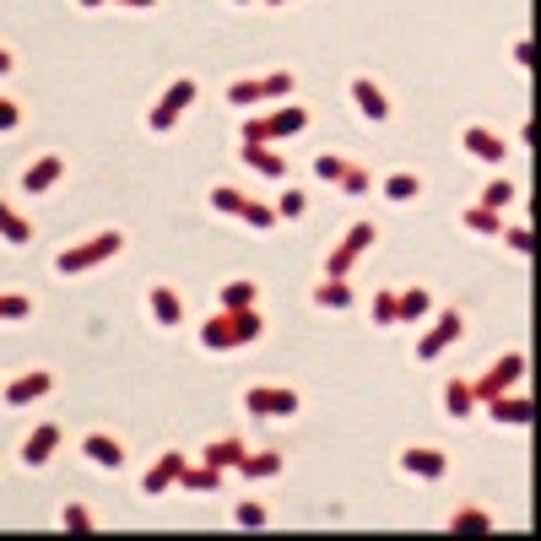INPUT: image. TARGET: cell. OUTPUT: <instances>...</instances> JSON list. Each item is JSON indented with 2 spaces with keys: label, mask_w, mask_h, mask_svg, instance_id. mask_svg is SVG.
Returning <instances> with one entry per match:
<instances>
[{
  "label": "cell",
  "mask_w": 541,
  "mask_h": 541,
  "mask_svg": "<svg viewBox=\"0 0 541 541\" xmlns=\"http://www.w3.org/2000/svg\"><path fill=\"white\" fill-rule=\"evenodd\" d=\"M260 331H266V325H260L255 303H249V309H217L201 325V347L206 352H233V347H249Z\"/></svg>",
  "instance_id": "1"
},
{
  "label": "cell",
  "mask_w": 541,
  "mask_h": 541,
  "mask_svg": "<svg viewBox=\"0 0 541 541\" xmlns=\"http://www.w3.org/2000/svg\"><path fill=\"white\" fill-rule=\"evenodd\" d=\"M120 249H125V233L120 228H103V233H92V239H82V244H65L60 255H55V271L60 276H82L92 266H103V260H114Z\"/></svg>",
  "instance_id": "2"
},
{
  "label": "cell",
  "mask_w": 541,
  "mask_h": 541,
  "mask_svg": "<svg viewBox=\"0 0 541 541\" xmlns=\"http://www.w3.org/2000/svg\"><path fill=\"white\" fill-rule=\"evenodd\" d=\"M520 379H525V352H520V347H509V352H498V358L487 363V374L471 379V395H477V401H487V395L520 390Z\"/></svg>",
  "instance_id": "3"
},
{
  "label": "cell",
  "mask_w": 541,
  "mask_h": 541,
  "mask_svg": "<svg viewBox=\"0 0 541 541\" xmlns=\"http://www.w3.org/2000/svg\"><path fill=\"white\" fill-rule=\"evenodd\" d=\"M195 98H201V87H195L190 76H174V82H168V92L152 103V114H147V130H152V136H168V130L179 125V114L190 109Z\"/></svg>",
  "instance_id": "4"
},
{
  "label": "cell",
  "mask_w": 541,
  "mask_h": 541,
  "mask_svg": "<svg viewBox=\"0 0 541 541\" xmlns=\"http://www.w3.org/2000/svg\"><path fill=\"white\" fill-rule=\"evenodd\" d=\"M244 412L255 417V422H266V417H293V412H298V390H287V385H249V390H244Z\"/></svg>",
  "instance_id": "5"
},
{
  "label": "cell",
  "mask_w": 541,
  "mask_h": 541,
  "mask_svg": "<svg viewBox=\"0 0 541 541\" xmlns=\"http://www.w3.org/2000/svg\"><path fill=\"white\" fill-rule=\"evenodd\" d=\"M460 336H466V314H460V309H444V314H439V325H433V331L417 341V363H439Z\"/></svg>",
  "instance_id": "6"
},
{
  "label": "cell",
  "mask_w": 541,
  "mask_h": 541,
  "mask_svg": "<svg viewBox=\"0 0 541 541\" xmlns=\"http://www.w3.org/2000/svg\"><path fill=\"white\" fill-rule=\"evenodd\" d=\"M460 152L477 157V163H487V168H504L509 141L498 136V130H487V125H466V130H460Z\"/></svg>",
  "instance_id": "7"
},
{
  "label": "cell",
  "mask_w": 541,
  "mask_h": 541,
  "mask_svg": "<svg viewBox=\"0 0 541 541\" xmlns=\"http://www.w3.org/2000/svg\"><path fill=\"white\" fill-rule=\"evenodd\" d=\"M487 417L498 422V428H531V395H520V390H504V395H487Z\"/></svg>",
  "instance_id": "8"
},
{
  "label": "cell",
  "mask_w": 541,
  "mask_h": 541,
  "mask_svg": "<svg viewBox=\"0 0 541 541\" xmlns=\"http://www.w3.org/2000/svg\"><path fill=\"white\" fill-rule=\"evenodd\" d=\"M401 471L417 482H439V477H450V460H444V450H433V444H412V450H401Z\"/></svg>",
  "instance_id": "9"
},
{
  "label": "cell",
  "mask_w": 541,
  "mask_h": 541,
  "mask_svg": "<svg viewBox=\"0 0 541 541\" xmlns=\"http://www.w3.org/2000/svg\"><path fill=\"white\" fill-rule=\"evenodd\" d=\"M55 390V374L49 368H33V374H17L11 385H0V401L6 406H28V401H44Z\"/></svg>",
  "instance_id": "10"
},
{
  "label": "cell",
  "mask_w": 541,
  "mask_h": 541,
  "mask_svg": "<svg viewBox=\"0 0 541 541\" xmlns=\"http://www.w3.org/2000/svg\"><path fill=\"white\" fill-rule=\"evenodd\" d=\"M352 103H358V114L374 120V125L390 120V98H385V87H379L374 76H352Z\"/></svg>",
  "instance_id": "11"
},
{
  "label": "cell",
  "mask_w": 541,
  "mask_h": 541,
  "mask_svg": "<svg viewBox=\"0 0 541 541\" xmlns=\"http://www.w3.org/2000/svg\"><path fill=\"white\" fill-rule=\"evenodd\" d=\"M55 450H60V428H55V422H38V428L28 433V439H22V466H49V460H55Z\"/></svg>",
  "instance_id": "12"
},
{
  "label": "cell",
  "mask_w": 541,
  "mask_h": 541,
  "mask_svg": "<svg viewBox=\"0 0 541 541\" xmlns=\"http://www.w3.org/2000/svg\"><path fill=\"white\" fill-rule=\"evenodd\" d=\"M184 460H190L184 450H168L163 460H152V471L141 477V493H147V498H157V493H168V487H179V471H184Z\"/></svg>",
  "instance_id": "13"
},
{
  "label": "cell",
  "mask_w": 541,
  "mask_h": 541,
  "mask_svg": "<svg viewBox=\"0 0 541 541\" xmlns=\"http://www.w3.org/2000/svg\"><path fill=\"white\" fill-rule=\"evenodd\" d=\"M60 174H65V157H60V152H44L38 163L22 168V190H28V195H44V190H55V184H60Z\"/></svg>",
  "instance_id": "14"
},
{
  "label": "cell",
  "mask_w": 541,
  "mask_h": 541,
  "mask_svg": "<svg viewBox=\"0 0 541 541\" xmlns=\"http://www.w3.org/2000/svg\"><path fill=\"white\" fill-rule=\"evenodd\" d=\"M82 455L92 460V466H103V471L125 466V444L114 439V433H82Z\"/></svg>",
  "instance_id": "15"
},
{
  "label": "cell",
  "mask_w": 541,
  "mask_h": 541,
  "mask_svg": "<svg viewBox=\"0 0 541 541\" xmlns=\"http://www.w3.org/2000/svg\"><path fill=\"white\" fill-rule=\"evenodd\" d=\"M428 314H433L428 287H401V293H395V325H417V320H428Z\"/></svg>",
  "instance_id": "16"
},
{
  "label": "cell",
  "mask_w": 541,
  "mask_h": 541,
  "mask_svg": "<svg viewBox=\"0 0 541 541\" xmlns=\"http://www.w3.org/2000/svg\"><path fill=\"white\" fill-rule=\"evenodd\" d=\"M147 309H152V320L163 325V331H179V325H184V303H179L174 287H152V293H147Z\"/></svg>",
  "instance_id": "17"
},
{
  "label": "cell",
  "mask_w": 541,
  "mask_h": 541,
  "mask_svg": "<svg viewBox=\"0 0 541 541\" xmlns=\"http://www.w3.org/2000/svg\"><path fill=\"white\" fill-rule=\"evenodd\" d=\"M303 125H309V109H303V103H282L276 114H266V141H287V136H298Z\"/></svg>",
  "instance_id": "18"
},
{
  "label": "cell",
  "mask_w": 541,
  "mask_h": 541,
  "mask_svg": "<svg viewBox=\"0 0 541 541\" xmlns=\"http://www.w3.org/2000/svg\"><path fill=\"white\" fill-rule=\"evenodd\" d=\"M179 487H184V493H217V487H222V471L206 466V460H201V466H195V460H184Z\"/></svg>",
  "instance_id": "19"
},
{
  "label": "cell",
  "mask_w": 541,
  "mask_h": 541,
  "mask_svg": "<svg viewBox=\"0 0 541 541\" xmlns=\"http://www.w3.org/2000/svg\"><path fill=\"white\" fill-rule=\"evenodd\" d=\"M239 157H244V168H255V174H266V179L282 174V157H276L266 141H239Z\"/></svg>",
  "instance_id": "20"
},
{
  "label": "cell",
  "mask_w": 541,
  "mask_h": 541,
  "mask_svg": "<svg viewBox=\"0 0 541 541\" xmlns=\"http://www.w3.org/2000/svg\"><path fill=\"white\" fill-rule=\"evenodd\" d=\"M460 222H466L477 239H498V233H504V211H487V206H466Z\"/></svg>",
  "instance_id": "21"
},
{
  "label": "cell",
  "mask_w": 541,
  "mask_h": 541,
  "mask_svg": "<svg viewBox=\"0 0 541 541\" xmlns=\"http://www.w3.org/2000/svg\"><path fill=\"white\" fill-rule=\"evenodd\" d=\"M450 531L455 536H487V531H493V514L477 509V504H466V509L450 514Z\"/></svg>",
  "instance_id": "22"
},
{
  "label": "cell",
  "mask_w": 541,
  "mask_h": 541,
  "mask_svg": "<svg viewBox=\"0 0 541 541\" xmlns=\"http://www.w3.org/2000/svg\"><path fill=\"white\" fill-rule=\"evenodd\" d=\"M255 298H260V287L249 282V276H233V282L217 287V303H222V309H249Z\"/></svg>",
  "instance_id": "23"
},
{
  "label": "cell",
  "mask_w": 541,
  "mask_h": 541,
  "mask_svg": "<svg viewBox=\"0 0 541 541\" xmlns=\"http://www.w3.org/2000/svg\"><path fill=\"white\" fill-rule=\"evenodd\" d=\"M314 303H320V309H352V287H347V276H325V282L314 287Z\"/></svg>",
  "instance_id": "24"
},
{
  "label": "cell",
  "mask_w": 541,
  "mask_h": 541,
  "mask_svg": "<svg viewBox=\"0 0 541 541\" xmlns=\"http://www.w3.org/2000/svg\"><path fill=\"white\" fill-rule=\"evenodd\" d=\"M444 412H450V417H471V412H477L471 379H450V385H444Z\"/></svg>",
  "instance_id": "25"
},
{
  "label": "cell",
  "mask_w": 541,
  "mask_h": 541,
  "mask_svg": "<svg viewBox=\"0 0 541 541\" xmlns=\"http://www.w3.org/2000/svg\"><path fill=\"white\" fill-rule=\"evenodd\" d=\"M0 239H6V244H33V222L17 217L6 201H0Z\"/></svg>",
  "instance_id": "26"
},
{
  "label": "cell",
  "mask_w": 541,
  "mask_h": 541,
  "mask_svg": "<svg viewBox=\"0 0 541 541\" xmlns=\"http://www.w3.org/2000/svg\"><path fill=\"white\" fill-rule=\"evenodd\" d=\"M201 460H206V466H217V471H233L244 460V439H217Z\"/></svg>",
  "instance_id": "27"
},
{
  "label": "cell",
  "mask_w": 541,
  "mask_h": 541,
  "mask_svg": "<svg viewBox=\"0 0 541 541\" xmlns=\"http://www.w3.org/2000/svg\"><path fill=\"white\" fill-rule=\"evenodd\" d=\"M379 190H385V201L401 206V201H417V195H422V179H417V174H385V184H379Z\"/></svg>",
  "instance_id": "28"
},
{
  "label": "cell",
  "mask_w": 541,
  "mask_h": 541,
  "mask_svg": "<svg viewBox=\"0 0 541 541\" xmlns=\"http://www.w3.org/2000/svg\"><path fill=\"white\" fill-rule=\"evenodd\" d=\"M233 471H239V477H276V471H282V455H276V450L249 455V450H244V460H239Z\"/></svg>",
  "instance_id": "29"
},
{
  "label": "cell",
  "mask_w": 541,
  "mask_h": 541,
  "mask_svg": "<svg viewBox=\"0 0 541 541\" xmlns=\"http://www.w3.org/2000/svg\"><path fill=\"white\" fill-rule=\"evenodd\" d=\"M514 195H520V184H514V179H487V190H482V201H477V206L504 211V206H514Z\"/></svg>",
  "instance_id": "30"
},
{
  "label": "cell",
  "mask_w": 541,
  "mask_h": 541,
  "mask_svg": "<svg viewBox=\"0 0 541 541\" xmlns=\"http://www.w3.org/2000/svg\"><path fill=\"white\" fill-rule=\"evenodd\" d=\"M336 190L341 195H368V190H374V174H368L363 163H347V168H341V179H336Z\"/></svg>",
  "instance_id": "31"
},
{
  "label": "cell",
  "mask_w": 541,
  "mask_h": 541,
  "mask_svg": "<svg viewBox=\"0 0 541 541\" xmlns=\"http://www.w3.org/2000/svg\"><path fill=\"white\" fill-rule=\"evenodd\" d=\"M233 217H244L255 233H271V228H276V211H271V206H260V201H249V195H244V206L233 211Z\"/></svg>",
  "instance_id": "32"
},
{
  "label": "cell",
  "mask_w": 541,
  "mask_h": 541,
  "mask_svg": "<svg viewBox=\"0 0 541 541\" xmlns=\"http://www.w3.org/2000/svg\"><path fill=\"white\" fill-rule=\"evenodd\" d=\"M0 320H11V325L33 320V298L28 293H0Z\"/></svg>",
  "instance_id": "33"
},
{
  "label": "cell",
  "mask_w": 541,
  "mask_h": 541,
  "mask_svg": "<svg viewBox=\"0 0 541 541\" xmlns=\"http://www.w3.org/2000/svg\"><path fill=\"white\" fill-rule=\"evenodd\" d=\"M233 525H239V531H260V525H271V514H266V504H255V498H249V504L233 509Z\"/></svg>",
  "instance_id": "34"
},
{
  "label": "cell",
  "mask_w": 541,
  "mask_h": 541,
  "mask_svg": "<svg viewBox=\"0 0 541 541\" xmlns=\"http://www.w3.org/2000/svg\"><path fill=\"white\" fill-rule=\"evenodd\" d=\"M374 244H379V228H374V222H358V228L341 239V249H347V255H363V249H374Z\"/></svg>",
  "instance_id": "35"
},
{
  "label": "cell",
  "mask_w": 541,
  "mask_h": 541,
  "mask_svg": "<svg viewBox=\"0 0 541 541\" xmlns=\"http://www.w3.org/2000/svg\"><path fill=\"white\" fill-rule=\"evenodd\" d=\"M228 103H233V109H255V103H266V98H260V82H249V76H239V82L228 87Z\"/></svg>",
  "instance_id": "36"
},
{
  "label": "cell",
  "mask_w": 541,
  "mask_h": 541,
  "mask_svg": "<svg viewBox=\"0 0 541 541\" xmlns=\"http://www.w3.org/2000/svg\"><path fill=\"white\" fill-rule=\"evenodd\" d=\"M60 531L87 536V531H92V514H87V504H65V509H60Z\"/></svg>",
  "instance_id": "37"
},
{
  "label": "cell",
  "mask_w": 541,
  "mask_h": 541,
  "mask_svg": "<svg viewBox=\"0 0 541 541\" xmlns=\"http://www.w3.org/2000/svg\"><path fill=\"white\" fill-rule=\"evenodd\" d=\"M303 206H309V195H303V190H282V201H276L271 211H276V222H298Z\"/></svg>",
  "instance_id": "38"
},
{
  "label": "cell",
  "mask_w": 541,
  "mask_h": 541,
  "mask_svg": "<svg viewBox=\"0 0 541 541\" xmlns=\"http://www.w3.org/2000/svg\"><path fill=\"white\" fill-rule=\"evenodd\" d=\"M293 92V71H271V76H260V98H287Z\"/></svg>",
  "instance_id": "39"
},
{
  "label": "cell",
  "mask_w": 541,
  "mask_h": 541,
  "mask_svg": "<svg viewBox=\"0 0 541 541\" xmlns=\"http://www.w3.org/2000/svg\"><path fill=\"white\" fill-rule=\"evenodd\" d=\"M374 325H395V287H385V293H374Z\"/></svg>",
  "instance_id": "40"
},
{
  "label": "cell",
  "mask_w": 541,
  "mask_h": 541,
  "mask_svg": "<svg viewBox=\"0 0 541 541\" xmlns=\"http://www.w3.org/2000/svg\"><path fill=\"white\" fill-rule=\"evenodd\" d=\"M341 168H347V157H336V152H320V157H314V174H320L325 184H336Z\"/></svg>",
  "instance_id": "41"
},
{
  "label": "cell",
  "mask_w": 541,
  "mask_h": 541,
  "mask_svg": "<svg viewBox=\"0 0 541 541\" xmlns=\"http://www.w3.org/2000/svg\"><path fill=\"white\" fill-rule=\"evenodd\" d=\"M352 266H358V255H347V249H341V244L331 249V255H325V276H347Z\"/></svg>",
  "instance_id": "42"
},
{
  "label": "cell",
  "mask_w": 541,
  "mask_h": 541,
  "mask_svg": "<svg viewBox=\"0 0 541 541\" xmlns=\"http://www.w3.org/2000/svg\"><path fill=\"white\" fill-rule=\"evenodd\" d=\"M498 239H509L514 255H531V228H509V222H504V233H498Z\"/></svg>",
  "instance_id": "43"
},
{
  "label": "cell",
  "mask_w": 541,
  "mask_h": 541,
  "mask_svg": "<svg viewBox=\"0 0 541 541\" xmlns=\"http://www.w3.org/2000/svg\"><path fill=\"white\" fill-rule=\"evenodd\" d=\"M211 206H217V211H239V206H244V195L222 184V190H211Z\"/></svg>",
  "instance_id": "44"
},
{
  "label": "cell",
  "mask_w": 541,
  "mask_h": 541,
  "mask_svg": "<svg viewBox=\"0 0 541 541\" xmlns=\"http://www.w3.org/2000/svg\"><path fill=\"white\" fill-rule=\"evenodd\" d=\"M22 125V109L11 98H0V130H17Z\"/></svg>",
  "instance_id": "45"
},
{
  "label": "cell",
  "mask_w": 541,
  "mask_h": 541,
  "mask_svg": "<svg viewBox=\"0 0 541 541\" xmlns=\"http://www.w3.org/2000/svg\"><path fill=\"white\" fill-rule=\"evenodd\" d=\"M11 65H17V60H11V49H0V76H11Z\"/></svg>",
  "instance_id": "46"
},
{
  "label": "cell",
  "mask_w": 541,
  "mask_h": 541,
  "mask_svg": "<svg viewBox=\"0 0 541 541\" xmlns=\"http://www.w3.org/2000/svg\"><path fill=\"white\" fill-rule=\"evenodd\" d=\"M120 6H152V0H120Z\"/></svg>",
  "instance_id": "47"
},
{
  "label": "cell",
  "mask_w": 541,
  "mask_h": 541,
  "mask_svg": "<svg viewBox=\"0 0 541 541\" xmlns=\"http://www.w3.org/2000/svg\"><path fill=\"white\" fill-rule=\"evenodd\" d=\"M76 6H103V0H76Z\"/></svg>",
  "instance_id": "48"
},
{
  "label": "cell",
  "mask_w": 541,
  "mask_h": 541,
  "mask_svg": "<svg viewBox=\"0 0 541 541\" xmlns=\"http://www.w3.org/2000/svg\"><path fill=\"white\" fill-rule=\"evenodd\" d=\"M271 6H287V0H271Z\"/></svg>",
  "instance_id": "49"
},
{
  "label": "cell",
  "mask_w": 541,
  "mask_h": 541,
  "mask_svg": "<svg viewBox=\"0 0 541 541\" xmlns=\"http://www.w3.org/2000/svg\"><path fill=\"white\" fill-rule=\"evenodd\" d=\"M239 6H244V0H239Z\"/></svg>",
  "instance_id": "50"
}]
</instances>
